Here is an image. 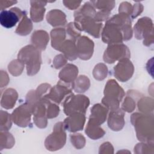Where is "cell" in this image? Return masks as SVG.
Returning a JSON list of instances; mask_svg holds the SVG:
<instances>
[{
    "label": "cell",
    "mask_w": 154,
    "mask_h": 154,
    "mask_svg": "<svg viewBox=\"0 0 154 154\" xmlns=\"http://www.w3.org/2000/svg\"><path fill=\"white\" fill-rule=\"evenodd\" d=\"M131 120L138 140L142 142L153 143V115L135 112L131 116Z\"/></svg>",
    "instance_id": "1"
},
{
    "label": "cell",
    "mask_w": 154,
    "mask_h": 154,
    "mask_svg": "<svg viewBox=\"0 0 154 154\" xmlns=\"http://www.w3.org/2000/svg\"><path fill=\"white\" fill-rule=\"evenodd\" d=\"M17 59L26 65L27 75L32 76L40 70L42 64L40 51L33 45L23 47L17 55Z\"/></svg>",
    "instance_id": "2"
},
{
    "label": "cell",
    "mask_w": 154,
    "mask_h": 154,
    "mask_svg": "<svg viewBox=\"0 0 154 154\" xmlns=\"http://www.w3.org/2000/svg\"><path fill=\"white\" fill-rule=\"evenodd\" d=\"M104 97L102 99L103 105L110 111L119 108L120 102L125 96L123 89L114 79L107 81L104 89Z\"/></svg>",
    "instance_id": "3"
},
{
    "label": "cell",
    "mask_w": 154,
    "mask_h": 154,
    "mask_svg": "<svg viewBox=\"0 0 154 154\" xmlns=\"http://www.w3.org/2000/svg\"><path fill=\"white\" fill-rule=\"evenodd\" d=\"M90 104L89 99L82 94H69L63 101V109L67 116L75 113L85 114Z\"/></svg>",
    "instance_id": "4"
},
{
    "label": "cell",
    "mask_w": 154,
    "mask_h": 154,
    "mask_svg": "<svg viewBox=\"0 0 154 154\" xmlns=\"http://www.w3.org/2000/svg\"><path fill=\"white\" fill-rule=\"evenodd\" d=\"M134 32L137 39H144L145 46H150L153 43V25L150 18L143 17L138 19L134 25Z\"/></svg>",
    "instance_id": "5"
},
{
    "label": "cell",
    "mask_w": 154,
    "mask_h": 154,
    "mask_svg": "<svg viewBox=\"0 0 154 154\" xmlns=\"http://www.w3.org/2000/svg\"><path fill=\"white\" fill-rule=\"evenodd\" d=\"M64 124L60 122L54 127L53 132L48 135L45 141L46 148L50 151H55L62 148L66 141V133Z\"/></svg>",
    "instance_id": "6"
},
{
    "label": "cell",
    "mask_w": 154,
    "mask_h": 154,
    "mask_svg": "<svg viewBox=\"0 0 154 154\" xmlns=\"http://www.w3.org/2000/svg\"><path fill=\"white\" fill-rule=\"evenodd\" d=\"M74 23L81 31H84L94 37L99 38L101 35L102 23L97 22L94 17L90 16L75 17Z\"/></svg>",
    "instance_id": "7"
},
{
    "label": "cell",
    "mask_w": 154,
    "mask_h": 154,
    "mask_svg": "<svg viewBox=\"0 0 154 154\" xmlns=\"http://www.w3.org/2000/svg\"><path fill=\"white\" fill-rule=\"evenodd\" d=\"M131 57L129 48L123 43L108 45L103 54V60L107 63H114L115 61Z\"/></svg>",
    "instance_id": "8"
},
{
    "label": "cell",
    "mask_w": 154,
    "mask_h": 154,
    "mask_svg": "<svg viewBox=\"0 0 154 154\" xmlns=\"http://www.w3.org/2000/svg\"><path fill=\"white\" fill-rule=\"evenodd\" d=\"M103 42L108 45L122 43L123 34L121 29L115 23L106 20L105 25L101 32Z\"/></svg>",
    "instance_id": "9"
},
{
    "label": "cell",
    "mask_w": 154,
    "mask_h": 154,
    "mask_svg": "<svg viewBox=\"0 0 154 154\" xmlns=\"http://www.w3.org/2000/svg\"><path fill=\"white\" fill-rule=\"evenodd\" d=\"M71 93H72L70 84H67L60 80L57 84L51 87L49 92L43 97L49 99L57 104H60Z\"/></svg>",
    "instance_id": "10"
},
{
    "label": "cell",
    "mask_w": 154,
    "mask_h": 154,
    "mask_svg": "<svg viewBox=\"0 0 154 154\" xmlns=\"http://www.w3.org/2000/svg\"><path fill=\"white\" fill-rule=\"evenodd\" d=\"M32 114V106L26 102L16 108L11 116L12 120L17 126L26 127L30 124Z\"/></svg>",
    "instance_id": "11"
},
{
    "label": "cell",
    "mask_w": 154,
    "mask_h": 154,
    "mask_svg": "<svg viewBox=\"0 0 154 154\" xmlns=\"http://www.w3.org/2000/svg\"><path fill=\"white\" fill-rule=\"evenodd\" d=\"M25 11L17 7H13L10 10H3L0 13V22L2 26L10 28L14 26L22 19Z\"/></svg>",
    "instance_id": "12"
},
{
    "label": "cell",
    "mask_w": 154,
    "mask_h": 154,
    "mask_svg": "<svg viewBox=\"0 0 154 154\" xmlns=\"http://www.w3.org/2000/svg\"><path fill=\"white\" fill-rule=\"evenodd\" d=\"M134 72V65L129 58L120 60L114 67L115 77L122 82L128 81L133 75Z\"/></svg>",
    "instance_id": "13"
},
{
    "label": "cell",
    "mask_w": 154,
    "mask_h": 154,
    "mask_svg": "<svg viewBox=\"0 0 154 154\" xmlns=\"http://www.w3.org/2000/svg\"><path fill=\"white\" fill-rule=\"evenodd\" d=\"M78 57L83 60L91 58L94 52V42L88 37L83 35L79 37L76 41Z\"/></svg>",
    "instance_id": "14"
},
{
    "label": "cell",
    "mask_w": 154,
    "mask_h": 154,
    "mask_svg": "<svg viewBox=\"0 0 154 154\" xmlns=\"http://www.w3.org/2000/svg\"><path fill=\"white\" fill-rule=\"evenodd\" d=\"M85 122V114L75 113L68 116L63 124L64 129L69 132H75L83 129Z\"/></svg>",
    "instance_id": "15"
},
{
    "label": "cell",
    "mask_w": 154,
    "mask_h": 154,
    "mask_svg": "<svg viewBox=\"0 0 154 154\" xmlns=\"http://www.w3.org/2000/svg\"><path fill=\"white\" fill-rule=\"evenodd\" d=\"M123 111L118 108L110 111L108 119V125L110 129L114 131H120L125 125Z\"/></svg>",
    "instance_id": "16"
},
{
    "label": "cell",
    "mask_w": 154,
    "mask_h": 154,
    "mask_svg": "<svg viewBox=\"0 0 154 154\" xmlns=\"http://www.w3.org/2000/svg\"><path fill=\"white\" fill-rule=\"evenodd\" d=\"M108 109L100 103L95 104L91 109V114L89 120L100 125L106 119Z\"/></svg>",
    "instance_id": "17"
},
{
    "label": "cell",
    "mask_w": 154,
    "mask_h": 154,
    "mask_svg": "<svg viewBox=\"0 0 154 154\" xmlns=\"http://www.w3.org/2000/svg\"><path fill=\"white\" fill-rule=\"evenodd\" d=\"M30 17L31 20L34 22L42 21L44 17V14L46 11L45 6L47 2L44 1H30Z\"/></svg>",
    "instance_id": "18"
},
{
    "label": "cell",
    "mask_w": 154,
    "mask_h": 154,
    "mask_svg": "<svg viewBox=\"0 0 154 154\" xmlns=\"http://www.w3.org/2000/svg\"><path fill=\"white\" fill-rule=\"evenodd\" d=\"M78 73V67L72 64H66L59 73L60 81L67 84L73 83Z\"/></svg>",
    "instance_id": "19"
},
{
    "label": "cell",
    "mask_w": 154,
    "mask_h": 154,
    "mask_svg": "<svg viewBox=\"0 0 154 154\" xmlns=\"http://www.w3.org/2000/svg\"><path fill=\"white\" fill-rule=\"evenodd\" d=\"M49 37L48 32L44 30L35 31L31 35V43L33 46L40 51L45 50L49 42Z\"/></svg>",
    "instance_id": "20"
},
{
    "label": "cell",
    "mask_w": 154,
    "mask_h": 154,
    "mask_svg": "<svg viewBox=\"0 0 154 154\" xmlns=\"http://www.w3.org/2000/svg\"><path fill=\"white\" fill-rule=\"evenodd\" d=\"M46 20L52 26H64L67 23L64 13L58 9L49 11L46 14Z\"/></svg>",
    "instance_id": "21"
},
{
    "label": "cell",
    "mask_w": 154,
    "mask_h": 154,
    "mask_svg": "<svg viewBox=\"0 0 154 154\" xmlns=\"http://www.w3.org/2000/svg\"><path fill=\"white\" fill-rule=\"evenodd\" d=\"M72 40H67L61 45L59 51L63 53L66 58L70 61L75 60L78 57L76 43Z\"/></svg>",
    "instance_id": "22"
},
{
    "label": "cell",
    "mask_w": 154,
    "mask_h": 154,
    "mask_svg": "<svg viewBox=\"0 0 154 154\" xmlns=\"http://www.w3.org/2000/svg\"><path fill=\"white\" fill-rule=\"evenodd\" d=\"M18 94L13 88L5 90L1 98V106L5 109H11L14 106L17 99Z\"/></svg>",
    "instance_id": "23"
},
{
    "label": "cell",
    "mask_w": 154,
    "mask_h": 154,
    "mask_svg": "<svg viewBox=\"0 0 154 154\" xmlns=\"http://www.w3.org/2000/svg\"><path fill=\"white\" fill-rule=\"evenodd\" d=\"M51 46L56 50L60 51V48L65 41L66 30L64 28H57L51 32Z\"/></svg>",
    "instance_id": "24"
},
{
    "label": "cell",
    "mask_w": 154,
    "mask_h": 154,
    "mask_svg": "<svg viewBox=\"0 0 154 154\" xmlns=\"http://www.w3.org/2000/svg\"><path fill=\"white\" fill-rule=\"evenodd\" d=\"M85 134L90 138L93 140H97L102 137L105 135V132L99 125L88 120L85 128Z\"/></svg>",
    "instance_id": "25"
},
{
    "label": "cell",
    "mask_w": 154,
    "mask_h": 154,
    "mask_svg": "<svg viewBox=\"0 0 154 154\" xmlns=\"http://www.w3.org/2000/svg\"><path fill=\"white\" fill-rule=\"evenodd\" d=\"M90 85V79L85 75H80L72 84V88L76 93L85 92L89 88Z\"/></svg>",
    "instance_id": "26"
},
{
    "label": "cell",
    "mask_w": 154,
    "mask_h": 154,
    "mask_svg": "<svg viewBox=\"0 0 154 154\" xmlns=\"http://www.w3.org/2000/svg\"><path fill=\"white\" fill-rule=\"evenodd\" d=\"M32 23L31 20L27 17L25 13L21 19V20L16 28V32L20 35H28L32 31Z\"/></svg>",
    "instance_id": "27"
},
{
    "label": "cell",
    "mask_w": 154,
    "mask_h": 154,
    "mask_svg": "<svg viewBox=\"0 0 154 154\" xmlns=\"http://www.w3.org/2000/svg\"><path fill=\"white\" fill-rule=\"evenodd\" d=\"M138 109L146 114H153V100L148 97H142L138 102Z\"/></svg>",
    "instance_id": "28"
},
{
    "label": "cell",
    "mask_w": 154,
    "mask_h": 154,
    "mask_svg": "<svg viewBox=\"0 0 154 154\" xmlns=\"http://www.w3.org/2000/svg\"><path fill=\"white\" fill-rule=\"evenodd\" d=\"M96 11L94 7L90 2H85L82 7L77 10L74 13V17L77 16H90L94 17Z\"/></svg>",
    "instance_id": "29"
},
{
    "label": "cell",
    "mask_w": 154,
    "mask_h": 154,
    "mask_svg": "<svg viewBox=\"0 0 154 154\" xmlns=\"http://www.w3.org/2000/svg\"><path fill=\"white\" fill-rule=\"evenodd\" d=\"M25 64L23 63L19 59L12 61L8 65V69L10 73L13 76H18L20 75L23 69H24Z\"/></svg>",
    "instance_id": "30"
},
{
    "label": "cell",
    "mask_w": 154,
    "mask_h": 154,
    "mask_svg": "<svg viewBox=\"0 0 154 154\" xmlns=\"http://www.w3.org/2000/svg\"><path fill=\"white\" fill-rule=\"evenodd\" d=\"M107 72L108 69L106 66L103 63H99L94 67L93 75L96 79L102 81L106 77Z\"/></svg>",
    "instance_id": "31"
},
{
    "label": "cell",
    "mask_w": 154,
    "mask_h": 154,
    "mask_svg": "<svg viewBox=\"0 0 154 154\" xmlns=\"http://www.w3.org/2000/svg\"><path fill=\"white\" fill-rule=\"evenodd\" d=\"M92 5L101 10V11H106L111 12L112 9L114 7L115 1H90Z\"/></svg>",
    "instance_id": "32"
},
{
    "label": "cell",
    "mask_w": 154,
    "mask_h": 154,
    "mask_svg": "<svg viewBox=\"0 0 154 154\" xmlns=\"http://www.w3.org/2000/svg\"><path fill=\"white\" fill-rule=\"evenodd\" d=\"M1 131H8L11 126V116L6 111H1Z\"/></svg>",
    "instance_id": "33"
},
{
    "label": "cell",
    "mask_w": 154,
    "mask_h": 154,
    "mask_svg": "<svg viewBox=\"0 0 154 154\" xmlns=\"http://www.w3.org/2000/svg\"><path fill=\"white\" fill-rule=\"evenodd\" d=\"M153 143L142 142L137 144L134 147V152L135 153H153Z\"/></svg>",
    "instance_id": "34"
},
{
    "label": "cell",
    "mask_w": 154,
    "mask_h": 154,
    "mask_svg": "<svg viewBox=\"0 0 154 154\" xmlns=\"http://www.w3.org/2000/svg\"><path fill=\"white\" fill-rule=\"evenodd\" d=\"M70 141L73 146L78 149L84 147L85 144V139L81 134L70 135Z\"/></svg>",
    "instance_id": "35"
},
{
    "label": "cell",
    "mask_w": 154,
    "mask_h": 154,
    "mask_svg": "<svg viewBox=\"0 0 154 154\" xmlns=\"http://www.w3.org/2000/svg\"><path fill=\"white\" fill-rule=\"evenodd\" d=\"M81 31L75 25L74 22H70L67 26V32L74 42L76 41L81 35Z\"/></svg>",
    "instance_id": "36"
},
{
    "label": "cell",
    "mask_w": 154,
    "mask_h": 154,
    "mask_svg": "<svg viewBox=\"0 0 154 154\" xmlns=\"http://www.w3.org/2000/svg\"><path fill=\"white\" fill-rule=\"evenodd\" d=\"M135 106L136 104L135 100L131 97L128 96L125 98L123 102L122 103L121 109L124 111L131 112L135 109Z\"/></svg>",
    "instance_id": "37"
},
{
    "label": "cell",
    "mask_w": 154,
    "mask_h": 154,
    "mask_svg": "<svg viewBox=\"0 0 154 154\" xmlns=\"http://www.w3.org/2000/svg\"><path fill=\"white\" fill-rule=\"evenodd\" d=\"M1 135L5 137V141L1 143V149L4 147L5 148H11L12 147L15 143L14 138L11 135V134L8 133L7 131L1 132Z\"/></svg>",
    "instance_id": "38"
},
{
    "label": "cell",
    "mask_w": 154,
    "mask_h": 154,
    "mask_svg": "<svg viewBox=\"0 0 154 154\" xmlns=\"http://www.w3.org/2000/svg\"><path fill=\"white\" fill-rule=\"evenodd\" d=\"M67 59L66 57L63 54H59L57 55L53 61L54 66L55 69H60L64 66V64H66Z\"/></svg>",
    "instance_id": "39"
},
{
    "label": "cell",
    "mask_w": 154,
    "mask_h": 154,
    "mask_svg": "<svg viewBox=\"0 0 154 154\" xmlns=\"http://www.w3.org/2000/svg\"><path fill=\"white\" fill-rule=\"evenodd\" d=\"M132 10V5L128 2H123L120 4L119 11V13H125L131 16Z\"/></svg>",
    "instance_id": "40"
},
{
    "label": "cell",
    "mask_w": 154,
    "mask_h": 154,
    "mask_svg": "<svg viewBox=\"0 0 154 154\" xmlns=\"http://www.w3.org/2000/svg\"><path fill=\"white\" fill-rule=\"evenodd\" d=\"M143 10V5L140 3H136L135 4H134V5L132 7V13H131V16L132 17V19L137 17L138 16H139L141 12Z\"/></svg>",
    "instance_id": "41"
},
{
    "label": "cell",
    "mask_w": 154,
    "mask_h": 154,
    "mask_svg": "<svg viewBox=\"0 0 154 154\" xmlns=\"http://www.w3.org/2000/svg\"><path fill=\"white\" fill-rule=\"evenodd\" d=\"M113 147L111 144L109 142H106L103 143L99 148V153H113Z\"/></svg>",
    "instance_id": "42"
},
{
    "label": "cell",
    "mask_w": 154,
    "mask_h": 154,
    "mask_svg": "<svg viewBox=\"0 0 154 154\" xmlns=\"http://www.w3.org/2000/svg\"><path fill=\"white\" fill-rule=\"evenodd\" d=\"M109 14H110V12L109 11L100 10L99 11L96 12L94 17V19L98 22H101L102 21L106 20L108 18Z\"/></svg>",
    "instance_id": "43"
},
{
    "label": "cell",
    "mask_w": 154,
    "mask_h": 154,
    "mask_svg": "<svg viewBox=\"0 0 154 154\" xmlns=\"http://www.w3.org/2000/svg\"><path fill=\"white\" fill-rule=\"evenodd\" d=\"M63 2L64 3V5L70 9V10H75L78 8L80 5L81 2V1H63Z\"/></svg>",
    "instance_id": "44"
}]
</instances>
